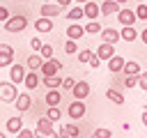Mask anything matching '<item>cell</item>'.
<instances>
[{"label":"cell","instance_id":"obj_1","mask_svg":"<svg viewBox=\"0 0 147 138\" xmlns=\"http://www.w3.org/2000/svg\"><path fill=\"white\" fill-rule=\"evenodd\" d=\"M25 28H28V18H25L23 14L9 16V18L5 21V30H7V32H11V34H18V32H23Z\"/></svg>","mask_w":147,"mask_h":138},{"label":"cell","instance_id":"obj_43","mask_svg":"<svg viewBox=\"0 0 147 138\" xmlns=\"http://www.w3.org/2000/svg\"><path fill=\"white\" fill-rule=\"evenodd\" d=\"M138 37H140V41H142V44L147 46V28H142V32H140Z\"/></svg>","mask_w":147,"mask_h":138},{"label":"cell","instance_id":"obj_13","mask_svg":"<svg viewBox=\"0 0 147 138\" xmlns=\"http://www.w3.org/2000/svg\"><path fill=\"white\" fill-rule=\"evenodd\" d=\"M83 12H85V16H87L90 21H94V18H99V16H101V7H99L96 2H92V0L83 2Z\"/></svg>","mask_w":147,"mask_h":138},{"label":"cell","instance_id":"obj_10","mask_svg":"<svg viewBox=\"0 0 147 138\" xmlns=\"http://www.w3.org/2000/svg\"><path fill=\"white\" fill-rule=\"evenodd\" d=\"M117 21H119V25H133L138 18H136V12H133V9H122V7H119Z\"/></svg>","mask_w":147,"mask_h":138},{"label":"cell","instance_id":"obj_4","mask_svg":"<svg viewBox=\"0 0 147 138\" xmlns=\"http://www.w3.org/2000/svg\"><path fill=\"white\" fill-rule=\"evenodd\" d=\"M85 113H87V108H85V101L83 99H74L69 103V108H67V115L71 120H80V117H85Z\"/></svg>","mask_w":147,"mask_h":138},{"label":"cell","instance_id":"obj_28","mask_svg":"<svg viewBox=\"0 0 147 138\" xmlns=\"http://www.w3.org/2000/svg\"><path fill=\"white\" fill-rule=\"evenodd\" d=\"M124 74H133V76H138L142 69H140V64L138 62H133V60H129V62H124V69H122Z\"/></svg>","mask_w":147,"mask_h":138},{"label":"cell","instance_id":"obj_16","mask_svg":"<svg viewBox=\"0 0 147 138\" xmlns=\"http://www.w3.org/2000/svg\"><path fill=\"white\" fill-rule=\"evenodd\" d=\"M34 28H37V32H39V34H46V32H51V30H53V18L39 16V18L34 21Z\"/></svg>","mask_w":147,"mask_h":138},{"label":"cell","instance_id":"obj_48","mask_svg":"<svg viewBox=\"0 0 147 138\" xmlns=\"http://www.w3.org/2000/svg\"><path fill=\"white\" fill-rule=\"evenodd\" d=\"M138 2H147V0H138Z\"/></svg>","mask_w":147,"mask_h":138},{"label":"cell","instance_id":"obj_7","mask_svg":"<svg viewBox=\"0 0 147 138\" xmlns=\"http://www.w3.org/2000/svg\"><path fill=\"white\" fill-rule=\"evenodd\" d=\"M11 62H14V48L9 44H0V69L11 67Z\"/></svg>","mask_w":147,"mask_h":138},{"label":"cell","instance_id":"obj_17","mask_svg":"<svg viewBox=\"0 0 147 138\" xmlns=\"http://www.w3.org/2000/svg\"><path fill=\"white\" fill-rule=\"evenodd\" d=\"M124 62H126V60H124L122 55H117V53H115V55H113V57H110V60H108L106 64H108L110 74H119V71L124 69Z\"/></svg>","mask_w":147,"mask_h":138},{"label":"cell","instance_id":"obj_40","mask_svg":"<svg viewBox=\"0 0 147 138\" xmlns=\"http://www.w3.org/2000/svg\"><path fill=\"white\" fill-rule=\"evenodd\" d=\"M41 44H44V41H41L39 37H32V39H30V46H32V51H34V53H39V48H41Z\"/></svg>","mask_w":147,"mask_h":138},{"label":"cell","instance_id":"obj_49","mask_svg":"<svg viewBox=\"0 0 147 138\" xmlns=\"http://www.w3.org/2000/svg\"><path fill=\"white\" fill-rule=\"evenodd\" d=\"M44 2H51V0H44Z\"/></svg>","mask_w":147,"mask_h":138},{"label":"cell","instance_id":"obj_30","mask_svg":"<svg viewBox=\"0 0 147 138\" xmlns=\"http://www.w3.org/2000/svg\"><path fill=\"white\" fill-rule=\"evenodd\" d=\"M138 21H147V2H138V7L133 9Z\"/></svg>","mask_w":147,"mask_h":138},{"label":"cell","instance_id":"obj_2","mask_svg":"<svg viewBox=\"0 0 147 138\" xmlns=\"http://www.w3.org/2000/svg\"><path fill=\"white\" fill-rule=\"evenodd\" d=\"M16 97H18L16 83H11V80H0V101H5V103H14Z\"/></svg>","mask_w":147,"mask_h":138},{"label":"cell","instance_id":"obj_19","mask_svg":"<svg viewBox=\"0 0 147 138\" xmlns=\"http://www.w3.org/2000/svg\"><path fill=\"white\" fill-rule=\"evenodd\" d=\"M99 7H101V16H110V14H117L122 5L115 2V0H106V2H101Z\"/></svg>","mask_w":147,"mask_h":138},{"label":"cell","instance_id":"obj_34","mask_svg":"<svg viewBox=\"0 0 147 138\" xmlns=\"http://www.w3.org/2000/svg\"><path fill=\"white\" fill-rule=\"evenodd\" d=\"M124 87H138V76L126 74V78H124Z\"/></svg>","mask_w":147,"mask_h":138},{"label":"cell","instance_id":"obj_18","mask_svg":"<svg viewBox=\"0 0 147 138\" xmlns=\"http://www.w3.org/2000/svg\"><path fill=\"white\" fill-rule=\"evenodd\" d=\"M23 85H25L28 90H37V85H41V78L37 76V71L30 69V71L25 74V78H23Z\"/></svg>","mask_w":147,"mask_h":138},{"label":"cell","instance_id":"obj_20","mask_svg":"<svg viewBox=\"0 0 147 138\" xmlns=\"http://www.w3.org/2000/svg\"><path fill=\"white\" fill-rule=\"evenodd\" d=\"M106 99L113 101L115 106H122V103H124V94H122L117 87H108V90H106Z\"/></svg>","mask_w":147,"mask_h":138},{"label":"cell","instance_id":"obj_14","mask_svg":"<svg viewBox=\"0 0 147 138\" xmlns=\"http://www.w3.org/2000/svg\"><path fill=\"white\" fill-rule=\"evenodd\" d=\"M14 106H16V110H18V113H25V110H30V106H32V99H30V94H28V92H21V94L16 97V101H14Z\"/></svg>","mask_w":147,"mask_h":138},{"label":"cell","instance_id":"obj_46","mask_svg":"<svg viewBox=\"0 0 147 138\" xmlns=\"http://www.w3.org/2000/svg\"><path fill=\"white\" fill-rule=\"evenodd\" d=\"M74 2H78V5H83V2H87V0H74Z\"/></svg>","mask_w":147,"mask_h":138},{"label":"cell","instance_id":"obj_23","mask_svg":"<svg viewBox=\"0 0 147 138\" xmlns=\"http://www.w3.org/2000/svg\"><path fill=\"white\" fill-rule=\"evenodd\" d=\"M46 106H57L60 101H62V94H60V87H53V90H48L46 92Z\"/></svg>","mask_w":147,"mask_h":138},{"label":"cell","instance_id":"obj_44","mask_svg":"<svg viewBox=\"0 0 147 138\" xmlns=\"http://www.w3.org/2000/svg\"><path fill=\"white\" fill-rule=\"evenodd\" d=\"M140 122H142V126H147V108H142V120Z\"/></svg>","mask_w":147,"mask_h":138},{"label":"cell","instance_id":"obj_9","mask_svg":"<svg viewBox=\"0 0 147 138\" xmlns=\"http://www.w3.org/2000/svg\"><path fill=\"white\" fill-rule=\"evenodd\" d=\"M71 94H74V99H87V94H90V83L76 80L74 87H71Z\"/></svg>","mask_w":147,"mask_h":138},{"label":"cell","instance_id":"obj_29","mask_svg":"<svg viewBox=\"0 0 147 138\" xmlns=\"http://www.w3.org/2000/svg\"><path fill=\"white\" fill-rule=\"evenodd\" d=\"M101 28H103V25L94 18V21H90V23L85 25V32H87V34H99V32H101Z\"/></svg>","mask_w":147,"mask_h":138},{"label":"cell","instance_id":"obj_12","mask_svg":"<svg viewBox=\"0 0 147 138\" xmlns=\"http://www.w3.org/2000/svg\"><path fill=\"white\" fill-rule=\"evenodd\" d=\"M25 67L23 64H14L11 62V67H9V80L11 83H23V78H25Z\"/></svg>","mask_w":147,"mask_h":138},{"label":"cell","instance_id":"obj_26","mask_svg":"<svg viewBox=\"0 0 147 138\" xmlns=\"http://www.w3.org/2000/svg\"><path fill=\"white\" fill-rule=\"evenodd\" d=\"M57 133H60V136H71V138H76V136L80 133V129H78L76 124H64V126H62Z\"/></svg>","mask_w":147,"mask_h":138},{"label":"cell","instance_id":"obj_47","mask_svg":"<svg viewBox=\"0 0 147 138\" xmlns=\"http://www.w3.org/2000/svg\"><path fill=\"white\" fill-rule=\"evenodd\" d=\"M115 2H119V5H124V2H126V0H115Z\"/></svg>","mask_w":147,"mask_h":138},{"label":"cell","instance_id":"obj_25","mask_svg":"<svg viewBox=\"0 0 147 138\" xmlns=\"http://www.w3.org/2000/svg\"><path fill=\"white\" fill-rule=\"evenodd\" d=\"M21 129H23V120H21V115L7 120V131H9V133H18Z\"/></svg>","mask_w":147,"mask_h":138},{"label":"cell","instance_id":"obj_36","mask_svg":"<svg viewBox=\"0 0 147 138\" xmlns=\"http://www.w3.org/2000/svg\"><path fill=\"white\" fill-rule=\"evenodd\" d=\"M90 55H92V48H85V51H78V60H80L83 64H87V62H90Z\"/></svg>","mask_w":147,"mask_h":138},{"label":"cell","instance_id":"obj_3","mask_svg":"<svg viewBox=\"0 0 147 138\" xmlns=\"http://www.w3.org/2000/svg\"><path fill=\"white\" fill-rule=\"evenodd\" d=\"M60 69H62V62L55 60V57H48V60L41 62L39 74H41V76H55V74H60Z\"/></svg>","mask_w":147,"mask_h":138},{"label":"cell","instance_id":"obj_45","mask_svg":"<svg viewBox=\"0 0 147 138\" xmlns=\"http://www.w3.org/2000/svg\"><path fill=\"white\" fill-rule=\"evenodd\" d=\"M55 2H57L60 7H69V5H71V0H55Z\"/></svg>","mask_w":147,"mask_h":138},{"label":"cell","instance_id":"obj_21","mask_svg":"<svg viewBox=\"0 0 147 138\" xmlns=\"http://www.w3.org/2000/svg\"><path fill=\"white\" fill-rule=\"evenodd\" d=\"M119 37H122L124 41H136V39H138V30H136L133 25H122Z\"/></svg>","mask_w":147,"mask_h":138},{"label":"cell","instance_id":"obj_15","mask_svg":"<svg viewBox=\"0 0 147 138\" xmlns=\"http://www.w3.org/2000/svg\"><path fill=\"white\" fill-rule=\"evenodd\" d=\"M101 39L103 41H108V44H117L122 37H119V30H115V28H101Z\"/></svg>","mask_w":147,"mask_h":138},{"label":"cell","instance_id":"obj_50","mask_svg":"<svg viewBox=\"0 0 147 138\" xmlns=\"http://www.w3.org/2000/svg\"><path fill=\"white\" fill-rule=\"evenodd\" d=\"M145 108H147V103H145Z\"/></svg>","mask_w":147,"mask_h":138},{"label":"cell","instance_id":"obj_37","mask_svg":"<svg viewBox=\"0 0 147 138\" xmlns=\"http://www.w3.org/2000/svg\"><path fill=\"white\" fill-rule=\"evenodd\" d=\"M87 64H90L92 69H96V67H101V57H99L96 53H92V55H90V62H87Z\"/></svg>","mask_w":147,"mask_h":138},{"label":"cell","instance_id":"obj_11","mask_svg":"<svg viewBox=\"0 0 147 138\" xmlns=\"http://www.w3.org/2000/svg\"><path fill=\"white\" fill-rule=\"evenodd\" d=\"M83 34H85V25H80L78 21H69V28H67V37L78 41Z\"/></svg>","mask_w":147,"mask_h":138},{"label":"cell","instance_id":"obj_39","mask_svg":"<svg viewBox=\"0 0 147 138\" xmlns=\"http://www.w3.org/2000/svg\"><path fill=\"white\" fill-rule=\"evenodd\" d=\"M110 136H113L110 129H96L94 131V138H110Z\"/></svg>","mask_w":147,"mask_h":138},{"label":"cell","instance_id":"obj_38","mask_svg":"<svg viewBox=\"0 0 147 138\" xmlns=\"http://www.w3.org/2000/svg\"><path fill=\"white\" fill-rule=\"evenodd\" d=\"M74 83H76V80H74V76H67V78H62V85H60V87H62V90H71V87H74Z\"/></svg>","mask_w":147,"mask_h":138},{"label":"cell","instance_id":"obj_8","mask_svg":"<svg viewBox=\"0 0 147 138\" xmlns=\"http://www.w3.org/2000/svg\"><path fill=\"white\" fill-rule=\"evenodd\" d=\"M96 55L101 57V62H108V60L115 55V44H108V41L99 44V46H96Z\"/></svg>","mask_w":147,"mask_h":138},{"label":"cell","instance_id":"obj_35","mask_svg":"<svg viewBox=\"0 0 147 138\" xmlns=\"http://www.w3.org/2000/svg\"><path fill=\"white\" fill-rule=\"evenodd\" d=\"M138 87H140L142 92H147V71H140V74H138Z\"/></svg>","mask_w":147,"mask_h":138},{"label":"cell","instance_id":"obj_22","mask_svg":"<svg viewBox=\"0 0 147 138\" xmlns=\"http://www.w3.org/2000/svg\"><path fill=\"white\" fill-rule=\"evenodd\" d=\"M41 85L48 87V90L60 87V85H62V76H60V74H55V76H41Z\"/></svg>","mask_w":147,"mask_h":138},{"label":"cell","instance_id":"obj_33","mask_svg":"<svg viewBox=\"0 0 147 138\" xmlns=\"http://www.w3.org/2000/svg\"><path fill=\"white\" fill-rule=\"evenodd\" d=\"M46 117H51L53 122H57V120L62 117V113H60V108H57V106H48V113H46Z\"/></svg>","mask_w":147,"mask_h":138},{"label":"cell","instance_id":"obj_41","mask_svg":"<svg viewBox=\"0 0 147 138\" xmlns=\"http://www.w3.org/2000/svg\"><path fill=\"white\" fill-rule=\"evenodd\" d=\"M16 136H18V138H32V136H34V131H32V129H21Z\"/></svg>","mask_w":147,"mask_h":138},{"label":"cell","instance_id":"obj_24","mask_svg":"<svg viewBox=\"0 0 147 138\" xmlns=\"http://www.w3.org/2000/svg\"><path fill=\"white\" fill-rule=\"evenodd\" d=\"M41 62H44V57H41L39 53H34V55H30V57L25 60V67L32 69V71H39V69H41Z\"/></svg>","mask_w":147,"mask_h":138},{"label":"cell","instance_id":"obj_31","mask_svg":"<svg viewBox=\"0 0 147 138\" xmlns=\"http://www.w3.org/2000/svg\"><path fill=\"white\" fill-rule=\"evenodd\" d=\"M76 51H78V46H76V39H69V37H67V44H64V53H67V55H74Z\"/></svg>","mask_w":147,"mask_h":138},{"label":"cell","instance_id":"obj_27","mask_svg":"<svg viewBox=\"0 0 147 138\" xmlns=\"http://www.w3.org/2000/svg\"><path fill=\"white\" fill-rule=\"evenodd\" d=\"M83 16H85V12H83V7H78V5L67 12V21H80Z\"/></svg>","mask_w":147,"mask_h":138},{"label":"cell","instance_id":"obj_6","mask_svg":"<svg viewBox=\"0 0 147 138\" xmlns=\"http://www.w3.org/2000/svg\"><path fill=\"white\" fill-rule=\"evenodd\" d=\"M60 9H62V7H60L57 2H53V0H51V2H44V5L39 7V16H46V18H57V16H60Z\"/></svg>","mask_w":147,"mask_h":138},{"label":"cell","instance_id":"obj_42","mask_svg":"<svg viewBox=\"0 0 147 138\" xmlns=\"http://www.w3.org/2000/svg\"><path fill=\"white\" fill-rule=\"evenodd\" d=\"M9 16H11V14H9V9H7V7H0V23H5Z\"/></svg>","mask_w":147,"mask_h":138},{"label":"cell","instance_id":"obj_32","mask_svg":"<svg viewBox=\"0 0 147 138\" xmlns=\"http://www.w3.org/2000/svg\"><path fill=\"white\" fill-rule=\"evenodd\" d=\"M39 55H41L44 60L53 57V46H51V44H41V48H39Z\"/></svg>","mask_w":147,"mask_h":138},{"label":"cell","instance_id":"obj_5","mask_svg":"<svg viewBox=\"0 0 147 138\" xmlns=\"http://www.w3.org/2000/svg\"><path fill=\"white\" fill-rule=\"evenodd\" d=\"M34 133H41V136H55V122L51 117H41L37 120V129Z\"/></svg>","mask_w":147,"mask_h":138}]
</instances>
